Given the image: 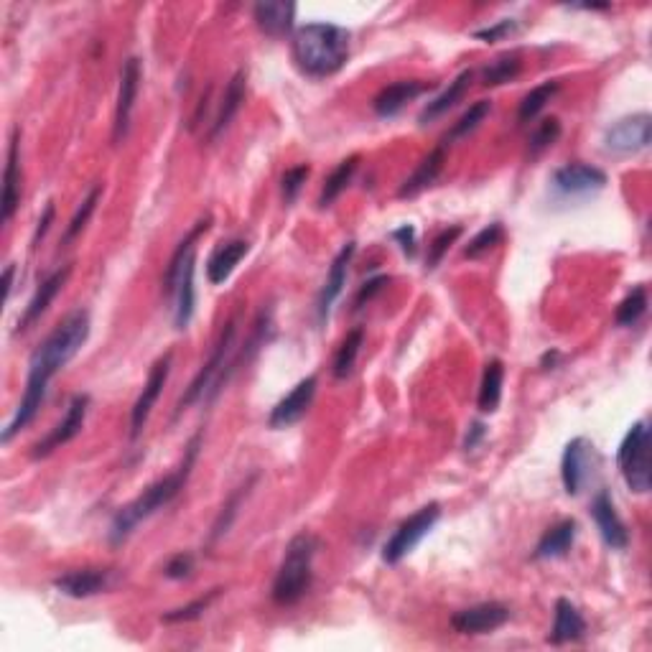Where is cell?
<instances>
[{"instance_id": "1", "label": "cell", "mask_w": 652, "mask_h": 652, "mask_svg": "<svg viewBox=\"0 0 652 652\" xmlns=\"http://www.w3.org/2000/svg\"><path fill=\"white\" fill-rule=\"evenodd\" d=\"M90 314L85 309H74L54 326V332L34 349L29 360V380L26 390L21 395V403L16 408V416L3 431V444L21 433L36 418L39 408L44 405L46 393H49L51 377L69 365L77 357V352L90 339Z\"/></svg>"}, {"instance_id": "2", "label": "cell", "mask_w": 652, "mask_h": 652, "mask_svg": "<svg viewBox=\"0 0 652 652\" xmlns=\"http://www.w3.org/2000/svg\"><path fill=\"white\" fill-rule=\"evenodd\" d=\"M199 446H202V433H197V436L186 444L184 459H181V464L174 472L161 477L158 482L148 484L133 502H128V505H123L115 512L113 523H110V543H113V546L125 543L138 525L146 523L158 510H163L169 502H174L176 497H179V492L186 487L189 477H192V469L199 456Z\"/></svg>"}, {"instance_id": "3", "label": "cell", "mask_w": 652, "mask_h": 652, "mask_svg": "<svg viewBox=\"0 0 652 652\" xmlns=\"http://www.w3.org/2000/svg\"><path fill=\"white\" fill-rule=\"evenodd\" d=\"M349 39V31L334 23H306L291 36L293 64L311 79L332 77L347 64Z\"/></svg>"}, {"instance_id": "4", "label": "cell", "mask_w": 652, "mask_h": 652, "mask_svg": "<svg viewBox=\"0 0 652 652\" xmlns=\"http://www.w3.org/2000/svg\"><path fill=\"white\" fill-rule=\"evenodd\" d=\"M319 551V538L311 533L293 535L291 543L286 546L278 574L270 586L273 602L281 607H293L309 594L311 581H314V558Z\"/></svg>"}, {"instance_id": "5", "label": "cell", "mask_w": 652, "mask_h": 652, "mask_svg": "<svg viewBox=\"0 0 652 652\" xmlns=\"http://www.w3.org/2000/svg\"><path fill=\"white\" fill-rule=\"evenodd\" d=\"M235 334H237V319H230L225 324L220 334V342L214 344V352L207 362L202 365V370L197 372L189 388L184 390V395L179 398L176 405V416L186 408H192L197 400L207 398L214 400L222 393V388L227 385V380L232 377V372L237 370V360H232V349H235Z\"/></svg>"}, {"instance_id": "6", "label": "cell", "mask_w": 652, "mask_h": 652, "mask_svg": "<svg viewBox=\"0 0 652 652\" xmlns=\"http://www.w3.org/2000/svg\"><path fill=\"white\" fill-rule=\"evenodd\" d=\"M617 467L622 472L627 487L635 495H647L652 487V464H650V428L645 421H637L627 431L617 451Z\"/></svg>"}, {"instance_id": "7", "label": "cell", "mask_w": 652, "mask_h": 652, "mask_svg": "<svg viewBox=\"0 0 652 652\" xmlns=\"http://www.w3.org/2000/svg\"><path fill=\"white\" fill-rule=\"evenodd\" d=\"M441 520V505L431 502V505L421 507L418 512H413L411 518L395 528V533L390 535L388 543L383 546V561L388 566H398L405 556H411L416 551V546L436 528V523Z\"/></svg>"}, {"instance_id": "8", "label": "cell", "mask_w": 652, "mask_h": 652, "mask_svg": "<svg viewBox=\"0 0 652 652\" xmlns=\"http://www.w3.org/2000/svg\"><path fill=\"white\" fill-rule=\"evenodd\" d=\"M87 411H90V395H85V393L74 395V398L69 400L67 416H64L62 421L51 428L44 439L34 446V451H31V459H46L49 454H54L57 449H62L64 444H69L72 439H77L79 433H82V428H85Z\"/></svg>"}, {"instance_id": "9", "label": "cell", "mask_w": 652, "mask_h": 652, "mask_svg": "<svg viewBox=\"0 0 652 652\" xmlns=\"http://www.w3.org/2000/svg\"><path fill=\"white\" fill-rule=\"evenodd\" d=\"M652 141V118L647 113L630 115L622 118L607 128L604 133V148L609 153H619V156H630V153H640L650 146Z\"/></svg>"}, {"instance_id": "10", "label": "cell", "mask_w": 652, "mask_h": 652, "mask_svg": "<svg viewBox=\"0 0 652 652\" xmlns=\"http://www.w3.org/2000/svg\"><path fill=\"white\" fill-rule=\"evenodd\" d=\"M141 59L128 57L120 69V87H118V105H115V123H113V143H120L128 138L130 118H133L135 100H138V90H141Z\"/></svg>"}, {"instance_id": "11", "label": "cell", "mask_w": 652, "mask_h": 652, "mask_svg": "<svg viewBox=\"0 0 652 652\" xmlns=\"http://www.w3.org/2000/svg\"><path fill=\"white\" fill-rule=\"evenodd\" d=\"M171 362H174V355H171V352H166V355L158 357V360L153 362L146 385H143L141 395H138L133 411H130V439H138V436L143 433V428H146L153 405L158 403V398H161L163 393V385H166V380H169Z\"/></svg>"}, {"instance_id": "12", "label": "cell", "mask_w": 652, "mask_h": 652, "mask_svg": "<svg viewBox=\"0 0 652 652\" xmlns=\"http://www.w3.org/2000/svg\"><path fill=\"white\" fill-rule=\"evenodd\" d=\"M507 619H510V609L500 602H484L474 604L469 609H459V612L451 617V627L459 635H487V632H495L500 627H505Z\"/></svg>"}, {"instance_id": "13", "label": "cell", "mask_w": 652, "mask_h": 652, "mask_svg": "<svg viewBox=\"0 0 652 652\" xmlns=\"http://www.w3.org/2000/svg\"><path fill=\"white\" fill-rule=\"evenodd\" d=\"M316 385H319L316 375L304 377L286 398L278 400L276 408H273L268 416V426L273 428V431H281V428H288L301 421V418L306 416V411L311 408V403H314Z\"/></svg>"}, {"instance_id": "14", "label": "cell", "mask_w": 652, "mask_h": 652, "mask_svg": "<svg viewBox=\"0 0 652 652\" xmlns=\"http://www.w3.org/2000/svg\"><path fill=\"white\" fill-rule=\"evenodd\" d=\"M355 253H357V242H347V245H344V248L334 255L332 268H329V276H326V283L321 286L319 296H316V321H319V324H326L334 301L342 296L344 286H347L349 263H352Z\"/></svg>"}, {"instance_id": "15", "label": "cell", "mask_w": 652, "mask_h": 652, "mask_svg": "<svg viewBox=\"0 0 652 652\" xmlns=\"http://www.w3.org/2000/svg\"><path fill=\"white\" fill-rule=\"evenodd\" d=\"M553 186L566 197H581V194L599 192L607 186V174L591 163H566L553 171Z\"/></svg>"}, {"instance_id": "16", "label": "cell", "mask_w": 652, "mask_h": 652, "mask_svg": "<svg viewBox=\"0 0 652 652\" xmlns=\"http://www.w3.org/2000/svg\"><path fill=\"white\" fill-rule=\"evenodd\" d=\"M591 518H594L604 543H607L612 551H624V548L630 546V530H627L624 520L619 518L617 507H614L612 495H609L607 489H602V492L591 500Z\"/></svg>"}, {"instance_id": "17", "label": "cell", "mask_w": 652, "mask_h": 652, "mask_svg": "<svg viewBox=\"0 0 652 652\" xmlns=\"http://www.w3.org/2000/svg\"><path fill=\"white\" fill-rule=\"evenodd\" d=\"M431 82H421V79H400V82H393V85L383 87L372 97V110H375L377 118H395V115L403 110L408 102L418 100L421 95L431 92Z\"/></svg>"}, {"instance_id": "18", "label": "cell", "mask_w": 652, "mask_h": 652, "mask_svg": "<svg viewBox=\"0 0 652 652\" xmlns=\"http://www.w3.org/2000/svg\"><path fill=\"white\" fill-rule=\"evenodd\" d=\"M113 584V571L110 568H77L54 579V589L72 599H90L102 594L107 586Z\"/></svg>"}, {"instance_id": "19", "label": "cell", "mask_w": 652, "mask_h": 652, "mask_svg": "<svg viewBox=\"0 0 652 652\" xmlns=\"http://www.w3.org/2000/svg\"><path fill=\"white\" fill-rule=\"evenodd\" d=\"M21 130L13 128L11 143H8L6 174H3V202H0V222L8 225L21 204Z\"/></svg>"}, {"instance_id": "20", "label": "cell", "mask_w": 652, "mask_h": 652, "mask_svg": "<svg viewBox=\"0 0 652 652\" xmlns=\"http://www.w3.org/2000/svg\"><path fill=\"white\" fill-rule=\"evenodd\" d=\"M194 270H197V250H194L189 258L184 260L179 270V278H176L174 288V326L179 332H184L186 326L192 324L194 309H197V288H194Z\"/></svg>"}, {"instance_id": "21", "label": "cell", "mask_w": 652, "mask_h": 652, "mask_svg": "<svg viewBox=\"0 0 652 652\" xmlns=\"http://www.w3.org/2000/svg\"><path fill=\"white\" fill-rule=\"evenodd\" d=\"M69 273H72V265H64V268L54 270V273H49V276L39 283L34 298H31L29 306H26V311H23L21 319H18L16 332H29L31 326H34L36 321L46 314V309L51 306V301L57 298V293L62 291L64 283H67Z\"/></svg>"}, {"instance_id": "22", "label": "cell", "mask_w": 652, "mask_h": 652, "mask_svg": "<svg viewBox=\"0 0 652 652\" xmlns=\"http://www.w3.org/2000/svg\"><path fill=\"white\" fill-rule=\"evenodd\" d=\"M591 449L594 446L579 436V439L568 441L566 451H563L561 459V479H563V489H566V495H579L581 487L586 482V474H589V459H591Z\"/></svg>"}, {"instance_id": "23", "label": "cell", "mask_w": 652, "mask_h": 652, "mask_svg": "<svg viewBox=\"0 0 652 652\" xmlns=\"http://www.w3.org/2000/svg\"><path fill=\"white\" fill-rule=\"evenodd\" d=\"M255 23L265 36L283 39L293 31V16H296V3L288 0H260L253 8Z\"/></svg>"}, {"instance_id": "24", "label": "cell", "mask_w": 652, "mask_h": 652, "mask_svg": "<svg viewBox=\"0 0 652 652\" xmlns=\"http://www.w3.org/2000/svg\"><path fill=\"white\" fill-rule=\"evenodd\" d=\"M248 253H250V242L242 240V237L220 242V245L212 250V255L207 258V281L212 283V286L225 283L227 278L232 276V270L237 268V263H240Z\"/></svg>"}, {"instance_id": "25", "label": "cell", "mask_w": 652, "mask_h": 652, "mask_svg": "<svg viewBox=\"0 0 652 652\" xmlns=\"http://www.w3.org/2000/svg\"><path fill=\"white\" fill-rule=\"evenodd\" d=\"M245 90H248V74L237 69L230 77L225 87V95H222L220 110H217V118H214L212 128H209V141H214L217 135L225 133L230 128V123L235 120V115L240 113L242 102H245Z\"/></svg>"}, {"instance_id": "26", "label": "cell", "mask_w": 652, "mask_h": 652, "mask_svg": "<svg viewBox=\"0 0 652 652\" xmlns=\"http://www.w3.org/2000/svg\"><path fill=\"white\" fill-rule=\"evenodd\" d=\"M444 163H446V146H444V143H439V146L433 148V151L428 153V156L423 158L421 163H418V169L413 171V174L408 176L403 184H400L398 197L400 199L418 197L423 189H428L433 181L439 179V174L444 171Z\"/></svg>"}, {"instance_id": "27", "label": "cell", "mask_w": 652, "mask_h": 652, "mask_svg": "<svg viewBox=\"0 0 652 652\" xmlns=\"http://www.w3.org/2000/svg\"><path fill=\"white\" fill-rule=\"evenodd\" d=\"M586 635V619L579 612L576 604H571L568 599H558L556 602V617H553L551 635L548 642L553 645H566V642H576Z\"/></svg>"}, {"instance_id": "28", "label": "cell", "mask_w": 652, "mask_h": 652, "mask_svg": "<svg viewBox=\"0 0 652 652\" xmlns=\"http://www.w3.org/2000/svg\"><path fill=\"white\" fill-rule=\"evenodd\" d=\"M472 82H474V72L472 69H464V72H461L454 82H449V87H446L441 95H436L426 107H423L421 115H418V123L428 125V123H433V120H439L441 115L449 113L451 107H454L461 97L467 95L469 87H472Z\"/></svg>"}, {"instance_id": "29", "label": "cell", "mask_w": 652, "mask_h": 652, "mask_svg": "<svg viewBox=\"0 0 652 652\" xmlns=\"http://www.w3.org/2000/svg\"><path fill=\"white\" fill-rule=\"evenodd\" d=\"M576 533H579V523L576 520H561L553 528L543 533V538L535 546L533 558L535 561H546V558H561L574 548Z\"/></svg>"}, {"instance_id": "30", "label": "cell", "mask_w": 652, "mask_h": 652, "mask_svg": "<svg viewBox=\"0 0 652 652\" xmlns=\"http://www.w3.org/2000/svg\"><path fill=\"white\" fill-rule=\"evenodd\" d=\"M212 227V217H204V220H199L197 225L192 227V230L186 232L184 240L176 245L174 255H171L169 265H166V273H163V296L171 298L174 296V288H176V278H179V270L181 265H184V260L189 258V255L197 250V240L204 235V232Z\"/></svg>"}, {"instance_id": "31", "label": "cell", "mask_w": 652, "mask_h": 652, "mask_svg": "<svg viewBox=\"0 0 652 652\" xmlns=\"http://www.w3.org/2000/svg\"><path fill=\"white\" fill-rule=\"evenodd\" d=\"M360 161H362L360 153H355V156L344 158V161L339 163L337 169H334L332 174L326 176L324 186H321V194H319V207L321 209L332 207V204L337 202L339 197H342L344 189H347V186L352 184V179H355Z\"/></svg>"}, {"instance_id": "32", "label": "cell", "mask_w": 652, "mask_h": 652, "mask_svg": "<svg viewBox=\"0 0 652 652\" xmlns=\"http://www.w3.org/2000/svg\"><path fill=\"white\" fill-rule=\"evenodd\" d=\"M502 385H505V365L502 360H489L484 365L482 385H479L477 405L482 413H495L502 400Z\"/></svg>"}, {"instance_id": "33", "label": "cell", "mask_w": 652, "mask_h": 652, "mask_svg": "<svg viewBox=\"0 0 652 652\" xmlns=\"http://www.w3.org/2000/svg\"><path fill=\"white\" fill-rule=\"evenodd\" d=\"M520 72H523V57H520V51H507V54L497 57L495 62H489L479 74H482L484 87H500L512 82V79H518Z\"/></svg>"}, {"instance_id": "34", "label": "cell", "mask_w": 652, "mask_h": 652, "mask_svg": "<svg viewBox=\"0 0 652 652\" xmlns=\"http://www.w3.org/2000/svg\"><path fill=\"white\" fill-rule=\"evenodd\" d=\"M558 90H561V82H558V79H548L543 85L533 87V90L523 97V102H520L518 123H530V120L538 118V115L546 110L548 102L558 95Z\"/></svg>"}, {"instance_id": "35", "label": "cell", "mask_w": 652, "mask_h": 652, "mask_svg": "<svg viewBox=\"0 0 652 652\" xmlns=\"http://www.w3.org/2000/svg\"><path fill=\"white\" fill-rule=\"evenodd\" d=\"M362 344H365V329H362V326H355L352 332H347V337H344V342L339 344L337 355H334L332 375L337 377V380H344V377H347L349 372H352V367H355L357 357H360Z\"/></svg>"}, {"instance_id": "36", "label": "cell", "mask_w": 652, "mask_h": 652, "mask_svg": "<svg viewBox=\"0 0 652 652\" xmlns=\"http://www.w3.org/2000/svg\"><path fill=\"white\" fill-rule=\"evenodd\" d=\"M489 113H492V102L477 100L474 105H469L467 113L461 115V118L451 125V130L446 133V138L441 143H444V146H449V143L459 141V138H467L469 133H474V130L479 128V123H482Z\"/></svg>"}, {"instance_id": "37", "label": "cell", "mask_w": 652, "mask_h": 652, "mask_svg": "<svg viewBox=\"0 0 652 652\" xmlns=\"http://www.w3.org/2000/svg\"><path fill=\"white\" fill-rule=\"evenodd\" d=\"M255 479H258V477H250L248 482L242 484V487L235 489V495H232L230 500H227V505L222 507V512H220V515H217V520H214L212 535H209V538L220 540L222 535H225L227 530L232 528V523H235V518H237V512H240L242 500H245V497L250 495V487H253V484H255Z\"/></svg>"}, {"instance_id": "38", "label": "cell", "mask_w": 652, "mask_h": 652, "mask_svg": "<svg viewBox=\"0 0 652 652\" xmlns=\"http://www.w3.org/2000/svg\"><path fill=\"white\" fill-rule=\"evenodd\" d=\"M645 311H647V288L635 286L627 296H624L622 304L617 306L614 319H617L619 326H635L637 321L645 316Z\"/></svg>"}, {"instance_id": "39", "label": "cell", "mask_w": 652, "mask_h": 652, "mask_svg": "<svg viewBox=\"0 0 652 652\" xmlns=\"http://www.w3.org/2000/svg\"><path fill=\"white\" fill-rule=\"evenodd\" d=\"M102 192H105V189H102V184L92 186V192L87 194V197H85V202H82V207H79L77 212H74L72 222H69L67 232H64V237H62V245H69V242H72L74 237L79 235V232L85 230V227H87V222H90V217H92V214H95L97 204H100V199H102Z\"/></svg>"}, {"instance_id": "40", "label": "cell", "mask_w": 652, "mask_h": 652, "mask_svg": "<svg viewBox=\"0 0 652 652\" xmlns=\"http://www.w3.org/2000/svg\"><path fill=\"white\" fill-rule=\"evenodd\" d=\"M561 133H563V128H561V120H558V118L540 120V123L535 125L533 133H530V138H528L530 156H540V153L546 151V148H551L553 143L561 138Z\"/></svg>"}, {"instance_id": "41", "label": "cell", "mask_w": 652, "mask_h": 652, "mask_svg": "<svg viewBox=\"0 0 652 652\" xmlns=\"http://www.w3.org/2000/svg\"><path fill=\"white\" fill-rule=\"evenodd\" d=\"M502 235H505V230H502V222H492V225H487L484 230H479L477 235L469 240V245L464 248V255H467L469 260L482 258V255H487L489 250H495L497 245H500Z\"/></svg>"}, {"instance_id": "42", "label": "cell", "mask_w": 652, "mask_h": 652, "mask_svg": "<svg viewBox=\"0 0 652 652\" xmlns=\"http://www.w3.org/2000/svg\"><path fill=\"white\" fill-rule=\"evenodd\" d=\"M461 232H464V227L454 225V227H446V230H441L439 235L433 237L431 245H428V255H426V273L428 270L439 268L441 260H444L446 253L451 250V245H454V242L461 237Z\"/></svg>"}, {"instance_id": "43", "label": "cell", "mask_w": 652, "mask_h": 652, "mask_svg": "<svg viewBox=\"0 0 652 652\" xmlns=\"http://www.w3.org/2000/svg\"><path fill=\"white\" fill-rule=\"evenodd\" d=\"M222 589H212L207 596H199V599H194L192 604H186V607H179V609H171V612L163 614V622L166 624H179V622H192V619H199L204 612L209 609V604L220 596Z\"/></svg>"}, {"instance_id": "44", "label": "cell", "mask_w": 652, "mask_h": 652, "mask_svg": "<svg viewBox=\"0 0 652 652\" xmlns=\"http://www.w3.org/2000/svg\"><path fill=\"white\" fill-rule=\"evenodd\" d=\"M309 176H311L309 163H298V166H293V169H288L286 174H283L281 192H283V199H286V204L296 202L301 189H304V184L309 181Z\"/></svg>"}, {"instance_id": "45", "label": "cell", "mask_w": 652, "mask_h": 652, "mask_svg": "<svg viewBox=\"0 0 652 652\" xmlns=\"http://www.w3.org/2000/svg\"><path fill=\"white\" fill-rule=\"evenodd\" d=\"M518 29L520 26L515 18H505V21L495 23V26H489V29L474 31V39L484 41V44H495V41H502V39H507V36H512Z\"/></svg>"}, {"instance_id": "46", "label": "cell", "mask_w": 652, "mask_h": 652, "mask_svg": "<svg viewBox=\"0 0 652 652\" xmlns=\"http://www.w3.org/2000/svg\"><path fill=\"white\" fill-rule=\"evenodd\" d=\"M194 571V556L192 553H176V556L169 558V563L163 566V574H166V579H174V581H181V579H189Z\"/></svg>"}, {"instance_id": "47", "label": "cell", "mask_w": 652, "mask_h": 652, "mask_svg": "<svg viewBox=\"0 0 652 652\" xmlns=\"http://www.w3.org/2000/svg\"><path fill=\"white\" fill-rule=\"evenodd\" d=\"M385 286H390V276H375V278H370L367 283H362L360 291H357V296H355V306H352V309L360 311L362 306L370 304L372 298H375L377 293L383 291Z\"/></svg>"}, {"instance_id": "48", "label": "cell", "mask_w": 652, "mask_h": 652, "mask_svg": "<svg viewBox=\"0 0 652 652\" xmlns=\"http://www.w3.org/2000/svg\"><path fill=\"white\" fill-rule=\"evenodd\" d=\"M393 237L395 242H398L400 245V250H403L405 255H408V258H413V255L418 253V240H416V227L413 225H403V227H398V230H393Z\"/></svg>"}, {"instance_id": "49", "label": "cell", "mask_w": 652, "mask_h": 652, "mask_svg": "<svg viewBox=\"0 0 652 652\" xmlns=\"http://www.w3.org/2000/svg\"><path fill=\"white\" fill-rule=\"evenodd\" d=\"M54 217H57V209H54V202H49V204H46L44 214H41L39 225H36L34 240H31V245H34V248L46 237V232H49V227H51V222H54Z\"/></svg>"}, {"instance_id": "50", "label": "cell", "mask_w": 652, "mask_h": 652, "mask_svg": "<svg viewBox=\"0 0 652 652\" xmlns=\"http://www.w3.org/2000/svg\"><path fill=\"white\" fill-rule=\"evenodd\" d=\"M484 436H487V426H484V423H472V428H469V433H467V439H464V449L467 451L477 449V444L484 439Z\"/></svg>"}, {"instance_id": "51", "label": "cell", "mask_w": 652, "mask_h": 652, "mask_svg": "<svg viewBox=\"0 0 652 652\" xmlns=\"http://www.w3.org/2000/svg\"><path fill=\"white\" fill-rule=\"evenodd\" d=\"M13 276H16V263H8L6 273H3V291H6V301L13 293Z\"/></svg>"}, {"instance_id": "52", "label": "cell", "mask_w": 652, "mask_h": 652, "mask_svg": "<svg viewBox=\"0 0 652 652\" xmlns=\"http://www.w3.org/2000/svg\"><path fill=\"white\" fill-rule=\"evenodd\" d=\"M558 360H561V352H558V349H551V352H546V355L540 357V367H543V370H553V367L558 365Z\"/></svg>"}]
</instances>
